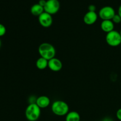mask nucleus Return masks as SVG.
Segmentation results:
<instances>
[{"mask_svg": "<svg viewBox=\"0 0 121 121\" xmlns=\"http://www.w3.org/2000/svg\"><path fill=\"white\" fill-rule=\"evenodd\" d=\"M39 53L40 56L49 60L55 57L56 51V48L52 44L49 43H43L39 46L38 48Z\"/></svg>", "mask_w": 121, "mask_h": 121, "instance_id": "f257e3e1", "label": "nucleus"}, {"mask_svg": "<svg viewBox=\"0 0 121 121\" xmlns=\"http://www.w3.org/2000/svg\"><path fill=\"white\" fill-rule=\"evenodd\" d=\"M52 111L54 115L59 117L65 116L69 112V106L65 101L60 100L53 102L52 105Z\"/></svg>", "mask_w": 121, "mask_h": 121, "instance_id": "f03ea898", "label": "nucleus"}, {"mask_svg": "<svg viewBox=\"0 0 121 121\" xmlns=\"http://www.w3.org/2000/svg\"><path fill=\"white\" fill-rule=\"evenodd\" d=\"M41 115V108L36 104H29L25 111L26 119L29 121H36Z\"/></svg>", "mask_w": 121, "mask_h": 121, "instance_id": "7ed1b4c3", "label": "nucleus"}, {"mask_svg": "<svg viewBox=\"0 0 121 121\" xmlns=\"http://www.w3.org/2000/svg\"><path fill=\"white\" fill-rule=\"evenodd\" d=\"M106 42L111 47H118L121 44V35L117 30H113L106 35Z\"/></svg>", "mask_w": 121, "mask_h": 121, "instance_id": "20e7f679", "label": "nucleus"}, {"mask_svg": "<svg viewBox=\"0 0 121 121\" xmlns=\"http://www.w3.org/2000/svg\"><path fill=\"white\" fill-rule=\"evenodd\" d=\"M60 8V4L59 0H47L44 9V12L52 15L57 13Z\"/></svg>", "mask_w": 121, "mask_h": 121, "instance_id": "39448f33", "label": "nucleus"}, {"mask_svg": "<svg viewBox=\"0 0 121 121\" xmlns=\"http://www.w3.org/2000/svg\"><path fill=\"white\" fill-rule=\"evenodd\" d=\"M115 14V10L111 6H105L99 11V17L102 20H112Z\"/></svg>", "mask_w": 121, "mask_h": 121, "instance_id": "423d86ee", "label": "nucleus"}, {"mask_svg": "<svg viewBox=\"0 0 121 121\" xmlns=\"http://www.w3.org/2000/svg\"><path fill=\"white\" fill-rule=\"evenodd\" d=\"M38 20L40 24L44 28L50 27L53 24V17L51 14L44 12L39 17H38Z\"/></svg>", "mask_w": 121, "mask_h": 121, "instance_id": "0eeeda50", "label": "nucleus"}, {"mask_svg": "<svg viewBox=\"0 0 121 121\" xmlns=\"http://www.w3.org/2000/svg\"><path fill=\"white\" fill-rule=\"evenodd\" d=\"M48 67L53 72H59L63 67V63L60 59L54 57L48 61Z\"/></svg>", "mask_w": 121, "mask_h": 121, "instance_id": "6e6552de", "label": "nucleus"}, {"mask_svg": "<svg viewBox=\"0 0 121 121\" xmlns=\"http://www.w3.org/2000/svg\"><path fill=\"white\" fill-rule=\"evenodd\" d=\"M98 18V15L96 12L87 11L83 17V22L85 24L91 26L96 22Z\"/></svg>", "mask_w": 121, "mask_h": 121, "instance_id": "1a4fd4ad", "label": "nucleus"}, {"mask_svg": "<svg viewBox=\"0 0 121 121\" xmlns=\"http://www.w3.org/2000/svg\"><path fill=\"white\" fill-rule=\"evenodd\" d=\"M115 24L112 20H102L100 24V28L106 34L114 30Z\"/></svg>", "mask_w": 121, "mask_h": 121, "instance_id": "9d476101", "label": "nucleus"}, {"mask_svg": "<svg viewBox=\"0 0 121 121\" xmlns=\"http://www.w3.org/2000/svg\"><path fill=\"white\" fill-rule=\"evenodd\" d=\"M36 104L41 109L46 108L50 105V99L47 96H40L37 99Z\"/></svg>", "mask_w": 121, "mask_h": 121, "instance_id": "9b49d317", "label": "nucleus"}, {"mask_svg": "<svg viewBox=\"0 0 121 121\" xmlns=\"http://www.w3.org/2000/svg\"><path fill=\"white\" fill-rule=\"evenodd\" d=\"M31 14L34 16L39 17L42 13L44 12V7L40 5L39 4H35L31 6L30 8Z\"/></svg>", "mask_w": 121, "mask_h": 121, "instance_id": "f8f14e48", "label": "nucleus"}, {"mask_svg": "<svg viewBox=\"0 0 121 121\" xmlns=\"http://www.w3.org/2000/svg\"><path fill=\"white\" fill-rule=\"evenodd\" d=\"M66 121H80V114L76 111L69 112L66 115Z\"/></svg>", "mask_w": 121, "mask_h": 121, "instance_id": "ddd939ff", "label": "nucleus"}, {"mask_svg": "<svg viewBox=\"0 0 121 121\" xmlns=\"http://www.w3.org/2000/svg\"><path fill=\"white\" fill-rule=\"evenodd\" d=\"M48 60L40 57L37 60L35 66L39 70H44L48 67Z\"/></svg>", "mask_w": 121, "mask_h": 121, "instance_id": "4468645a", "label": "nucleus"}, {"mask_svg": "<svg viewBox=\"0 0 121 121\" xmlns=\"http://www.w3.org/2000/svg\"><path fill=\"white\" fill-rule=\"evenodd\" d=\"M112 21L115 24H118L121 22V17L118 14H116L112 19Z\"/></svg>", "mask_w": 121, "mask_h": 121, "instance_id": "2eb2a0df", "label": "nucleus"}, {"mask_svg": "<svg viewBox=\"0 0 121 121\" xmlns=\"http://www.w3.org/2000/svg\"><path fill=\"white\" fill-rule=\"evenodd\" d=\"M7 30L3 24L0 23V37H2L5 34Z\"/></svg>", "mask_w": 121, "mask_h": 121, "instance_id": "dca6fc26", "label": "nucleus"}, {"mask_svg": "<svg viewBox=\"0 0 121 121\" xmlns=\"http://www.w3.org/2000/svg\"><path fill=\"white\" fill-rule=\"evenodd\" d=\"M37 99V98L35 96H31L28 99V102H29V104H36Z\"/></svg>", "mask_w": 121, "mask_h": 121, "instance_id": "f3484780", "label": "nucleus"}, {"mask_svg": "<svg viewBox=\"0 0 121 121\" xmlns=\"http://www.w3.org/2000/svg\"><path fill=\"white\" fill-rule=\"evenodd\" d=\"M96 7L95 5L91 4L89 5L88 7V11H92V12H96Z\"/></svg>", "mask_w": 121, "mask_h": 121, "instance_id": "a211bd4d", "label": "nucleus"}, {"mask_svg": "<svg viewBox=\"0 0 121 121\" xmlns=\"http://www.w3.org/2000/svg\"><path fill=\"white\" fill-rule=\"evenodd\" d=\"M116 117L118 120L121 121V108H119L116 113Z\"/></svg>", "mask_w": 121, "mask_h": 121, "instance_id": "6ab92c4d", "label": "nucleus"}, {"mask_svg": "<svg viewBox=\"0 0 121 121\" xmlns=\"http://www.w3.org/2000/svg\"><path fill=\"white\" fill-rule=\"evenodd\" d=\"M46 2H47V0H40L39 2V4H40V5L42 6L43 7H44L45 5H46Z\"/></svg>", "mask_w": 121, "mask_h": 121, "instance_id": "aec40b11", "label": "nucleus"}, {"mask_svg": "<svg viewBox=\"0 0 121 121\" xmlns=\"http://www.w3.org/2000/svg\"><path fill=\"white\" fill-rule=\"evenodd\" d=\"M102 121H113V120L110 117H106L104 119H103Z\"/></svg>", "mask_w": 121, "mask_h": 121, "instance_id": "412c9836", "label": "nucleus"}, {"mask_svg": "<svg viewBox=\"0 0 121 121\" xmlns=\"http://www.w3.org/2000/svg\"><path fill=\"white\" fill-rule=\"evenodd\" d=\"M118 14L121 17V4L119 5V8L118 9Z\"/></svg>", "mask_w": 121, "mask_h": 121, "instance_id": "4be33fe9", "label": "nucleus"}, {"mask_svg": "<svg viewBox=\"0 0 121 121\" xmlns=\"http://www.w3.org/2000/svg\"><path fill=\"white\" fill-rule=\"evenodd\" d=\"M1 45H2V43H1V39H0V48H1Z\"/></svg>", "mask_w": 121, "mask_h": 121, "instance_id": "5701e85b", "label": "nucleus"}, {"mask_svg": "<svg viewBox=\"0 0 121 121\" xmlns=\"http://www.w3.org/2000/svg\"><path fill=\"white\" fill-rule=\"evenodd\" d=\"M119 33H120V34H121V30L120 31H119Z\"/></svg>", "mask_w": 121, "mask_h": 121, "instance_id": "b1692460", "label": "nucleus"}]
</instances>
